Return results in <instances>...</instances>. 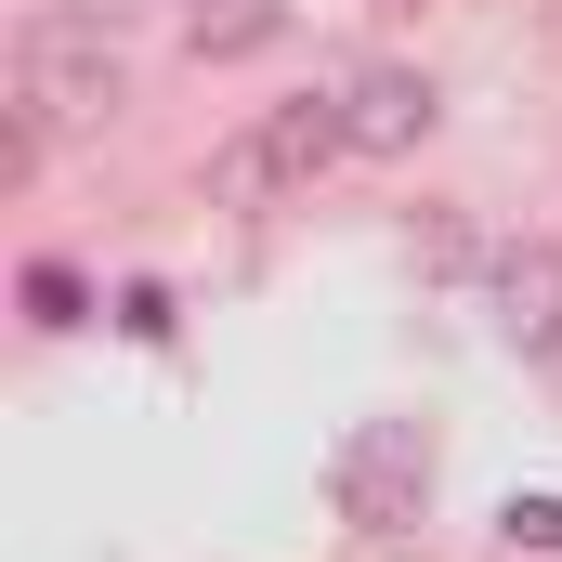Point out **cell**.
<instances>
[{
    "instance_id": "cell-8",
    "label": "cell",
    "mask_w": 562,
    "mask_h": 562,
    "mask_svg": "<svg viewBox=\"0 0 562 562\" xmlns=\"http://www.w3.org/2000/svg\"><path fill=\"white\" fill-rule=\"evenodd\" d=\"M26 327H92V288L66 262H26Z\"/></svg>"
},
{
    "instance_id": "cell-4",
    "label": "cell",
    "mask_w": 562,
    "mask_h": 562,
    "mask_svg": "<svg viewBox=\"0 0 562 562\" xmlns=\"http://www.w3.org/2000/svg\"><path fill=\"white\" fill-rule=\"evenodd\" d=\"M484 314H497V340H510L524 367H562V249H550V236H497Z\"/></svg>"
},
{
    "instance_id": "cell-1",
    "label": "cell",
    "mask_w": 562,
    "mask_h": 562,
    "mask_svg": "<svg viewBox=\"0 0 562 562\" xmlns=\"http://www.w3.org/2000/svg\"><path fill=\"white\" fill-rule=\"evenodd\" d=\"M13 92H26L53 132H105V119L132 105L119 26H105V13H79V0H40V13L13 26Z\"/></svg>"
},
{
    "instance_id": "cell-3",
    "label": "cell",
    "mask_w": 562,
    "mask_h": 562,
    "mask_svg": "<svg viewBox=\"0 0 562 562\" xmlns=\"http://www.w3.org/2000/svg\"><path fill=\"white\" fill-rule=\"evenodd\" d=\"M327 510L353 537H419L431 524V419H367L327 445Z\"/></svg>"
},
{
    "instance_id": "cell-6",
    "label": "cell",
    "mask_w": 562,
    "mask_h": 562,
    "mask_svg": "<svg viewBox=\"0 0 562 562\" xmlns=\"http://www.w3.org/2000/svg\"><path fill=\"white\" fill-rule=\"evenodd\" d=\"M288 40V0H183V53L196 66H249Z\"/></svg>"
},
{
    "instance_id": "cell-5",
    "label": "cell",
    "mask_w": 562,
    "mask_h": 562,
    "mask_svg": "<svg viewBox=\"0 0 562 562\" xmlns=\"http://www.w3.org/2000/svg\"><path fill=\"white\" fill-rule=\"evenodd\" d=\"M340 119H353V157H419L431 119H445V92H431V66H353L340 79Z\"/></svg>"
},
{
    "instance_id": "cell-2",
    "label": "cell",
    "mask_w": 562,
    "mask_h": 562,
    "mask_svg": "<svg viewBox=\"0 0 562 562\" xmlns=\"http://www.w3.org/2000/svg\"><path fill=\"white\" fill-rule=\"evenodd\" d=\"M340 157H353L340 92H301V105H262L249 132L210 144V196H223V210H288V196H314Z\"/></svg>"
},
{
    "instance_id": "cell-9",
    "label": "cell",
    "mask_w": 562,
    "mask_h": 562,
    "mask_svg": "<svg viewBox=\"0 0 562 562\" xmlns=\"http://www.w3.org/2000/svg\"><path fill=\"white\" fill-rule=\"evenodd\" d=\"M497 537H510V550H550V562H562V497H510V510H497Z\"/></svg>"
},
{
    "instance_id": "cell-7",
    "label": "cell",
    "mask_w": 562,
    "mask_h": 562,
    "mask_svg": "<svg viewBox=\"0 0 562 562\" xmlns=\"http://www.w3.org/2000/svg\"><path fill=\"white\" fill-rule=\"evenodd\" d=\"M406 249H419V276H471V288H484V262H497V236H471L458 210H419Z\"/></svg>"
}]
</instances>
